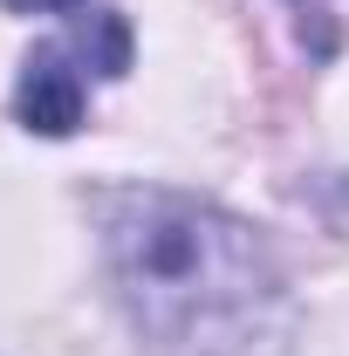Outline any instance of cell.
<instances>
[{
	"label": "cell",
	"mask_w": 349,
	"mask_h": 356,
	"mask_svg": "<svg viewBox=\"0 0 349 356\" xmlns=\"http://www.w3.org/2000/svg\"><path fill=\"white\" fill-rule=\"evenodd\" d=\"M117 309L151 356H288L295 295L261 226L165 185L96 199Z\"/></svg>",
	"instance_id": "cell-1"
},
{
	"label": "cell",
	"mask_w": 349,
	"mask_h": 356,
	"mask_svg": "<svg viewBox=\"0 0 349 356\" xmlns=\"http://www.w3.org/2000/svg\"><path fill=\"white\" fill-rule=\"evenodd\" d=\"M124 69H131V21L117 7L76 14L62 42H42L21 62L14 117L35 137H69L89 110V83H117Z\"/></svg>",
	"instance_id": "cell-2"
},
{
	"label": "cell",
	"mask_w": 349,
	"mask_h": 356,
	"mask_svg": "<svg viewBox=\"0 0 349 356\" xmlns=\"http://www.w3.org/2000/svg\"><path fill=\"white\" fill-rule=\"evenodd\" d=\"M295 7H302L308 48H315V55H329V48H336V28H329V14H336V7H329V0H295Z\"/></svg>",
	"instance_id": "cell-3"
},
{
	"label": "cell",
	"mask_w": 349,
	"mask_h": 356,
	"mask_svg": "<svg viewBox=\"0 0 349 356\" xmlns=\"http://www.w3.org/2000/svg\"><path fill=\"white\" fill-rule=\"evenodd\" d=\"M0 7H14V14H62V21L89 14V0H0Z\"/></svg>",
	"instance_id": "cell-4"
}]
</instances>
